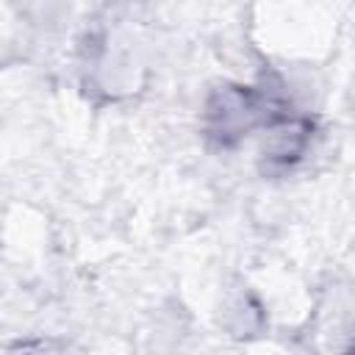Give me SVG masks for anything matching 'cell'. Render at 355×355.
<instances>
[{
	"instance_id": "1",
	"label": "cell",
	"mask_w": 355,
	"mask_h": 355,
	"mask_svg": "<svg viewBox=\"0 0 355 355\" xmlns=\"http://www.w3.org/2000/svg\"><path fill=\"white\" fill-rule=\"evenodd\" d=\"M291 108L283 86L266 75L255 83L225 80L214 86L202 105V136L216 150H233L252 130H266Z\"/></svg>"
},
{
	"instance_id": "2",
	"label": "cell",
	"mask_w": 355,
	"mask_h": 355,
	"mask_svg": "<svg viewBox=\"0 0 355 355\" xmlns=\"http://www.w3.org/2000/svg\"><path fill=\"white\" fill-rule=\"evenodd\" d=\"M313 139V119L297 111H288L277 122H272L263 130V144H261V172L263 175H286L294 169Z\"/></svg>"
},
{
	"instance_id": "3",
	"label": "cell",
	"mask_w": 355,
	"mask_h": 355,
	"mask_svg": "<svg viewBox=\"0 0 355 355\" xmlns=\"http://www.w3.org/2000/svg\"><path fill=\"white\" fill-rule=\"evenodd\" d=\"M344 355H349V352H344Z\"/></svg>"
}]
</instances>
